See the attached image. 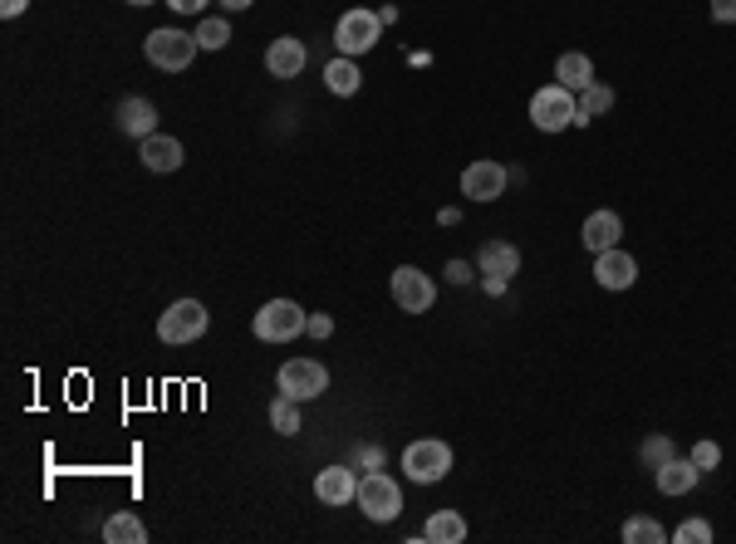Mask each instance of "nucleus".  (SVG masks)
Returning <instances> with one entry per match:
<instances>
[{"label": "nucleus", "mask_w": 736, "mask_h": 544, "mask_svg": "<svg viewBox=\"0 0 736 544\" xmlns=\"http://www.w3.org/2000/svg\"><path fill=\"white\" fill-rule=\"evenodd\" d=\"M354 506H359L368 520L388 525V520H398V515H403V486H398V480L388 476L383 466H378V471H364V476H359V496H354Z\"/></svg>", "instance_id": "obj_1"}, {"label": "nucleus", "mask_w": 736, "mask_h": 544, "mask_svg": "<svg viewBox=\"0 0 736 544\" xmlns=\"http://www.w3.org/2000/svg\"><path fill=\"white\" fill-rule=\"evenodd\" d=\"M531 123L540 133H565L580 123V99H575L565 83H545V89H535L531 99Z\"/></svg>", "instance_id": "obj_2"}, {"label": "nucleus", "mask_w": 736, "mask_h": 544, "mask_svg": "<svg viewBox=\"0 0 736 544\" xmlns=\"http://www.w3.org/2000/svg\"><path fill=\"white\" fill-rule=\"evenodd\" d=\"M143 55H147L153 69L182 75V69L202 55V45H197V35H187V30H153V35L143 39Z\"/></svg>", "instance_id": "obj_3"}, {"label": "nucleus", "mask_w": 736, "mask_h": 544, "mask_svg": "<svg viewBox=\"0 0 736 544\" xmlns=\"http://www.w3.org/2000/svg\"><path fill=\"white\" fill-rule=\"evenodd\" d=\"M304 324H310V314L294 305V299H266L256 309V319H250V329H256L260 343H290L304 333Z\"/></svg>", "instance_id": "obj_4"}, {"label": "nucleus", "mask_w": 736, "mask_h": 544, "mask_svg": "<svg viewBox=\"0 0 736 544\" xmlns=\"http://www.w3.org/2000/svg\"><path fill=\"white\" fill-rule=\"evenodd\" d=\"M378 35H383V15L378 10H344L339 15V25H334V49L339 55H349V59H359L368 55V49L378 45Z\"/></svg>", "instance_id": "obj_5"}, {"label": "nucleus", "mask_w": 736, "mask_h": 544, "mask_svg": "<svg viewBox=\"0 0 736 544\" xmlns=\"http://www.w3.org/2000/svg\"><path fill=\"white\" fill-rule=\"evenodd\" d=\"M207 305L202 299H177V305H167L157 314V339L163 343H197L207 333Z\"/></svg>", "instance_id": "obj_6"}, {"label": "nucleus", "mask_w": 736, "mask_h": 544, "mask_svg": "<svg viewBox=\"0 0 736 544\" xmlns=\"http://www.w3.org/2000/svg\"><path fill=\"white\" fill-rule=\"evenodd\" d=\"M276 388L286 397H294V403H314V397L330 393V369L314 363V359H290V363H280Z\"/></svg>", "instance_id": "obj_7"}, {"label": "nucleus", "mask_w": 736, "mask_h": 544, "mask_svg": "<svg viewBox=\"0 0 736 544\" xmlns=\"http://www.w3.org/2000/svg\"><path fill=\"white\" fill-rule=\"evenodd\" d=\"M388 290H393V305L403 314H427L437 305V285L433 275H423L417 265H398L393 280H388Z\"/></svg>", "instance_id": "obj_8"}, {"label": "nucleus", "mask_w": 736, "mask_h": 544, "mask_svg": "<svg viewBox=\"0 0 736 544\" xmlns=\"http://www.w3.org/2000/svg\"><path fill=\"white\" fill-rule=\"evenodd\" d=\"M403 471H408V480H417V486H437V480L451 471V446L437 442V437L413 442L403 452Z\"/></svg>", "instance_id": "obj_9"}, {"label": "nucleus", "mask_w": 736, "mask_h": 544, "mask_svg": "<svg viewBox=\"0 0 736 544\" xmlns=\"http://www.w3.org/2000/svg\"><path fill=\"white\" fill-rule=\"evenodd\" d=\"M506 182H511L506 167L491 162V157H477V162L461 172V196H467V202H497V196L506 192Z\"/></svg>", "instance_id": "obj_10"}, {"label": "nucleus", "mask_w": 736, "mask_h": 544, "mask_svg": "<svg viewBox=\"0 0 736 544\" xmlns=\"http://www.w3.org/2000/svg\"><path fill=\"white\" fill-rule=\"evenodd\" d=\"M594 280H599V290H634L638 285V260L628 256V250H599L594 256Z\"/></svg>", "instance_id": "obj_11"}, {"label": "nucleus", "mask_w": 736, "mask_h": 544, "mask_svg": "<svg viewBox=\"0 0 736 544\" xmlns=\"http://www.w3.org/2000/svg\"><path fill=\"white\" fill-rule=\"evenodd\" d=\"M304 65H310V49H304V39H294V35L270 39V49H266V75L270 79H300Z\"/></svg>", "instance_id": "obj_12"}, {"label": "nucleus", "mask_w": 736, "mask_h": 544, "mask_svg": "<svg viewBox=\"0 0 736 544\" xmlns=\"http://www.w3.org/2000/svg\"><path fill=\"white\" fill-rule=\"evenodd\" d=\"M314 496L324 500V506H349L354 496H359V471L349 462L344 466H324L320 476H314Z\"/></svg>", "instance_id": "obj_13"}, {"label": "nucleus", "mask_w": 736, "mask_h": 544, "mask_svg": "<svg viewBox=\"0 0 736 544\" xmlns=\"http://www.w3.org/2000/svg\"><path fill=\"white\" fill-rule=\"evenodd\" d=\"M113 118H119V133H129V138H153L157 133V109L147 99H138V93H129V99L119 103V113H113Z\"/></svg>", "instance_id": "obj_14"}, {"label": "nucleus", "mask_w": 736, "mask_h": 544, "mask_svg": "<svg viewBox=\"0 0 736 544\" xmlns=\"http://www.w3.org/2000/svg\"><path fill=\"white\" fill-rule=\"evenodd\" d=\"M138 157H143L147 172H177L187 152H182V143H177L172 133H153V138L138 143Z\"/></svg>", "instance_id": "obj_15"}, {"label": "nucleus", "mask_w": 736, "mask_h": 544, "mask_svg": "<svg viewBox=\"0 0 736 544\" xmlns=\"http://www.w3.org/2000/svg\"><path fill=\"white\" fill-rule=\"evenodd\" d=\"M618 236H624V216H618V212H589V222L580 231L584 250H594V256H599V250H614Z\"/></svg>", "instance_id": "obj_16"}, {"label": "nucleus", "mask_w": 736, "mask_h": 544, "mask_svg": "<svg viewBox=\"0 0 736 544\" xmlns=\"http://www.w3.org/2000/svg\"><path fill=\"white\" fill-rule=\"evenodd\" d=\"M477 265H481V275L511 280V275H521V250H515L511 240H487V246H481V256H477Z\"/></svg>", "instance_id": "obj_17"}, {"label": "nucleus", "mask_w": 736, "mask_h": 544, "mask_svg": "<svg viewBox=\"0 0 736 544\" xmlns=\"http://www.w3.org/2000/svg\"><path fill=\"white\" fill-rule=\"evenodd\" d=\"M654 480H658L662 496H688V490L702 480V471H698V462H692V456H688V462H682V456H672L668 466L654 471Z\"/></svg>", "instance_id": "obj_18"}, {"label": "nucleus", "mask_w": 736, "mask_h": 544, "mask_svg": "<svg viewBox=\"0 0 736 544\" xmlns=\"http://www.w3.org/2000/svg\"><path fill=\"white\" fill-rule=\"evenodd\" d=\"M423 540L427 544H461L467 540V520H461V510H433L423 525Z\"/></svg>", "instance_id": "obj_19"}, {"label": "nucleus", "mask_w": 736, "mask_h": 544, "mask_svg": "<svg viewBox=\"0 0 736 544\" xmlns=\"http://www.w3.org/2000/svg\"><path fill=\"white\" fill-rule=\"evenodd\" d=\"M555 83H565L570 93H580L594 83V59L580 55V49H570V55H560V65H555Z\"/></svg>", "instance_id": "obj_20"}, {"label": "nucleus", "mask_w": 736, "mask_h": 544, "mask_svg": "<svg viewBox=\"0 0 736 544\" xmlns=\"http://www.w3.org/2000/svg\"><path fill=\"white\" fill-rule=\"evenodd\" d=\"M103 540L109 544H147V525L133 510H113V515L103 520Z\"/></svg>", "instance_id": "obj_21"}, {"label": "nucleus", "mask_w": 736, "mask_h": 544, "mask_svg": "<svg viewBox=\"0 0 736 544\" xmlns=\"http://www.w3.org/2000/svg\"><path fill=\"white\" fill-rule=\"evenodd\" d=\"M324 83H330V93H339V99H354V93H359V83H364V75H359V65H354L349 55H339L330 69H324Z\"/></svg>", "instance_id": "obj_22"}, {"label": "nucleus", "mask_w": 736, "mask_h": 544, "mask_svg": "<svg viewBox=\"0 0 736 544\" xmlns=\"http://www.w3.org/2000/svg\"><path fill=\"white\" fill-rule=\"evenodd\" d=\"M575 99H580V128H584L589 118H599V113H609V109H614V89H604L599 79L589 83V89L575 93Z\"/></svg>", "instance_id": "obj_23"}, {"label": "nucleus", "mask_w": 736, "mask_h": 544, "mask_svg": "<svg viewBox=\"0 0 736 544\" xmlns=\"http://www.w3.org/2000/svg\"><path fill=\"white\" fill-rule=\"evenodd\" d=\"M192 35H197V45H202V49H226V45H231L226 15H202V25H197Z\"/></svg>", "instance_id": "obj_24"}, {"label": "nucleus", "mask_w": 736, "mask_h": 544, "mask_svg": "<svg viewBox=\"0 0 736 544\" xmlns=\"http://www.w3.org/2000/svg\"><path fill=\"white\" fill-rule=\"evenodd\" d=\"M270 427H276L280 437H294V432H300V403L280 393L276 403H270Z\"/></svg>", "instance_id": "obj_25"}, {"label": "nucleus", "mask_w": 736, "mask_h": 544, "mask_svg": "<svg viewBox=\"0 0 736 544\" xmlns=\"http://www.w3.org/2000/svg\"><path fill=\"white\" fill-rule=\"evenodd\" d=\"M668 540V530L658 525V520H648V515H634L624 525V544H662Z\"/></svg>", "instance_id": "obj_26"}, {"label": "nucleus", "mask_w": 736, "mask_h": 544, "mask_svg": "<svg viewBox=\"0 0 736 544\" xmlns=\"http://www.w3.org/2000/svg\"><path fill=\"white\" fill-rule=\"evenodd\" d=\"M638 456H644V466H648V471H658V466H668L672 456H678V446H672L668 437H648V442L638 446Z\"/></svg>", "instance_id": "obj_27"}, {"label": "nucleus", "mask_w": 736, "mask_h": 544, "mask_svg": "<svg viewBox=\"0 0 736 544\" xmlns=\"http://www.w3.org/2000/svg\"><path fill=\"white\" fill-rule=\"evenodd\" d=\"M672 540H678V544H712V525H707V520H682Z\"/></svg>", "instance_id": "obj_28"}, {"label": "nucleus", "mask_w": 736, "mask_h": 544, "mask_svg": "<svg viewBox=\"0 0 736 544\" xmlns=\"http://www.w3.org/2000/svg\"><path fill=\"white\" fill-rule=\"evenodd\" d=\"M692 462H698V471H717L722 446L717 442H698V446H692Z\"/></svg>", "instance_id": "obj_29"}, {"label": "nucleus", "mask_w": 736, "mask_h": 544, "mask_svg": "<svg viewBox=\"0 0 736 544\" xmlns=\"http://www.w3.org/2000/svg\"><path fill=\"white\" fill-rule=\"evenodd\" d=\"M304 333H310V339H330V333H334V319H330V314H310Z\"/></svg>", "instance_id": "obj_30"}, {"label": "nucleus", "mask_w": 736, "mask_h": 544, "mask_svg": "<svg viewBox=\"0 0 736 544\" xmlns=\"http://www.w3.org/2000/svg\"><path fill=\"white\" fill-rule=\"evenodd\" d=\"M447 280L451 285H471V265L467 260H447Z\"/></svg>", "instance_id": "obj_31"}, {"label": "nucleus", "mask_w": 736, "mask_h": 544, "mask_svg": "<svg viewBox=\"0 0 736 544\" xmlns=\"http://www.w3.org/2000/svg\"><path fill=\"white\" fill-rule=\"evenodd\" d=\"M712 20H722V25H736V0H712Z\"/></svg>", "instance_id": "obj_32"}, {"label": "nucleus", "mask_w": 736, "mask_h": 544, "mask_svg": "<svg viewBox=\"0 0 736 544\" xmlns=\"http://www.w3.org/2000/svg\"><path fill=\"white\" fill-rule=\"evenodd\" d=\"M359 466L364 471H378V466H383V452H378V446H359Z\"/></svg>", "instance_id": "obj_33"}, {"label": "nucleus", "mask_w": 736, "mask_h": 544, "mask_svg": "<svg viewBox=\"0 0 736 544\" xmlns=\"http://www.w3.org/2000/svg\"><path fill=\"white\" fill-rule=\"evenodd\" d=\"M167 5H172L177 15H202V10H207V0H167Z\"/></svg>", "instance_id": "obj_34"}, {"label": "nucleus", "mask_w": 736, "mask_h": 544, "mask_svg": "<svg viewBox=\"0 0 736 544\" xmlns=\"http://www.w3.org/2000/svg\"><path fill=\"white\" fill-rule=\"evenodd\" d=\"M25 10H30V0H0V15H5V20L25 15Z\"/></svg>", "instance_id": "obj_35"}, {"label": "nucleus", "mask_w": 736, "mask_h": 544, "mask_svg": "<svg viewBox=\"0 0 736 544\" xmlns=\"http://www.w3.org/2000/svg\"><path fill=\"white\" fill-rule=\"evenodd\" d=\"M506 285H511V280H501V275H487V280H481V290H487V295H506Z\"/></svg>", "instance_id": "obj_36"}, {"label": "nucleus", "mask_w": 736, "mask_h": 544, "mask_svg": "<svg viewBox=\"0 0 736 544\" xmlns=\"http://www.w3.org/2000/svg\"><path fill=\"white\" fill-rule=\"evenodd\" d=\"M256 0H221V10H250Z\"/></svg>", "instance_id": "obj_37"}, {"label": "nucleus", "mask_w": 736, "mask_h": 544, "mask_svg": "<svg viewBox=\"0 0 736 544\" xmlns=\"http://www.w3.org/2000/svg\"><path fill=\"white\" fill-rule=\"evenodd\" d=\"M129 5H157V0H129Z\"/></svg>", "instance_id": "obj_38"}]
</instances>
